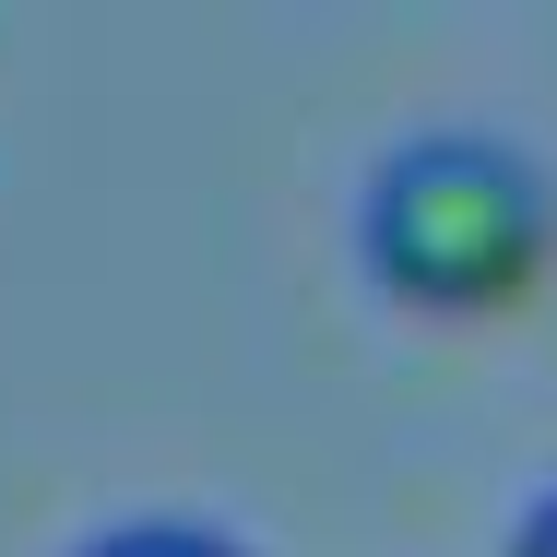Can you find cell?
Masks as SVG:
<instances>
[{
	"mask_svg": "<svg viewBox=\"0 0 557 557\" xmlns=\"http://www.w3.org/2000/svg\"><path fill=\"white\" fill-rule=\"evenodd\" d=\"M356 249L416 309H510L557 249V190L498 131H416L368 166Z\"/></svg>",
	"mask_w": 557,
	"mask_h": 557,
	"instance_id": "obj_1",
	"label": "cell"
},
{
	"mask_svg": "<svg viewBox=\"0 0 557 557\" xmlns=\"http://www.w3.org/2000/svg\"><path fill=\"white\" fill-rule=\"evenodd\" d=\"M84 557H237V546L202 534V522H119V534H96Z\"/></svg>",
	"mask_w": 557,
	"mask_h": 557,
	"instance_id": "obj_2",
	"label": "cell"
},
{
	"mask_svg": "<svg viewBox=\"0 0 557 557\" xmlns=\"http://www.w3.org/2000/svg\"><path fill=\"white\" fill-rule=\"evenodd\" d=\"M510 557H557V486L522 510V534H510Z\"/></svg>",
	"mask_w": 557,
	"mask_h": 557,
	"instance_id": "obj_3",
	"label": "cell"
}]
</instances>
